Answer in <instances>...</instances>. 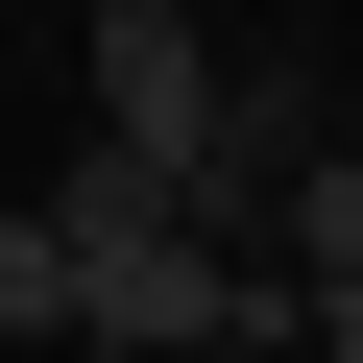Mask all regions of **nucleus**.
<instances>
[{
    "instance_id": "1",
    "label": "nucleus",
    "mask_w": 363,
    "mask_h": 363,
    "mask_svg": "<svg viewBox=\"0 0 363 363\" xmlns=\"http://www.w3.org/2000/svg\"><path fill=\"white\" fill-rule=\"evenodd\" d=\"M73 339H121V363H242V339H291V291H267V242H218V218H121V242L73 267Z\"/></svg>"
},
{
    "instance_id": "2",
    "label": "nucleus",
    "mask_w": 363,
    "mask_h": 363,
    "mask_svg": "<svg viewBox=\"0 0 363 363\" xmlns=\"http://www.w3.org/2000/svg\"><path fill=\"white\" fill-rule=\"evenodd\" d=\"M97 121H121V145H169V194H194V121H218L194 0H97Z\"/></svg>"
},
{
    "instance_id": "3",
    "label": "nucleus",
    "mask_w": 363,
    "mask_h": 363,
    "mask_svg": "<svg viewBox=\"0 0 363 363\" xmlns=\"http://www.w3.org/2000/svg\"><path fill=\"white\" fill-rule=\"evenodd\" d=\"M291 145H315V73H218V121H194V218H218V242H267Z\"/></svg>"
},
{
    "instance_id": "4",
    "label": "nucleus",
    "mask_w": 363,
    "mask_h": 363,
    "mask_svg": "<svg viewBox=\"0 0 363 363\" xmlns=\"http://www.w3.org/2000/svg\"><path fill=\"white\" fill-rule=\"evenodd\" d=\"M291 267H363V145H291V194H267Z\"/></svg>"
},
{
    "instance_id": "5",
    "label": "nucleus",
    "mask_w": 363,
    "mask_h": 363,
    "mask_svg": "<svg viewBox=\"0 0 363 363\" xmlns=\"http://www.w3.org/2000/svg\"><path fill=\"white\" fill-rule=\"evenodd\" d=\"M0 339H73V242H49V194L0 218Z\"/></svg>"
},
{
    "instance_id": "6",
    "label": "nucleus",
    "mask_w": 363,
    "mask_h": 363,
    "mask_svg": "<svg viewBox=\"0 0 363 363\" xmlns=\"http://www.w3.org/2000/svg\"><path fill=\"white\" fill-rule=\"evenodd\" d=\"M291 339H339V363H363V267H315V291H291Z\"/></svg>"
}]
</instances>
